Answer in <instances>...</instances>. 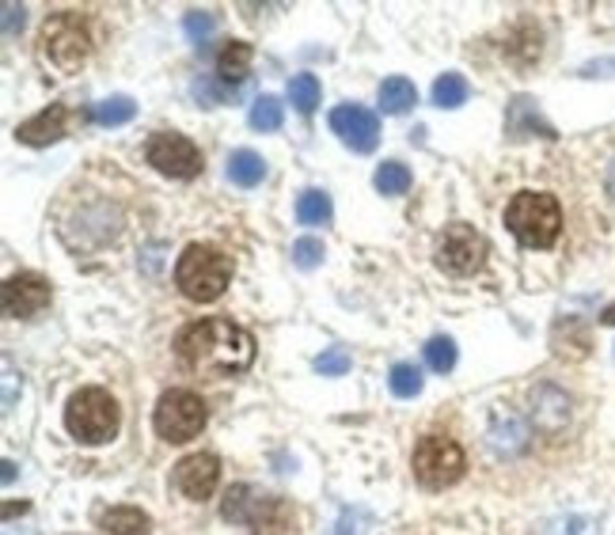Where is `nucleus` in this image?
<instances>
[{
    "mask_svg": "<svg viewBox=\"0 0 615 535\" xmlns=\"http://www.w3.org/2000/svg\"><path fill=\"white\" fill-rule=\"evenodd\" d=\"M23 27V8L20 4H4V34H16Z\"/></svg>",
    "mask_w": 615,
    "mask_h": 535,
    "instance_id": "7c9ffc66",
    "label": "nucleus"
},
{
    "mask_svg": "<svg viewBox=\"0 0 615 535\" xmlns=\"http://www.w3.org/2000/svg\"><path fill=\"white\" fill-rule=\"evenodd\" d=\"M506 129L513 137H532V133H539V137H555V129H550L544 118H539V110L536 103H532L528 96H520V99H513V107H509V118H506Z\"/></svg>",
    "mask_w": 615,
    "mask_h": 535,
    "instance_id": "dca6fc26",
    "label": "nucleus"
},
{
    "mask_svg": "<svg viewBox=\"0 0 615 535\" xmlns=\"http://www.w3.org/2000/svg\"><path fill=\"white\" fill-rule=\"evenodd\" d=\"M149 164L160 175H171V179H195L201 171V149L190 137L182 133H171V129H163V133H152L149 149Z\"/></svg>",
    "mask_w": 615,
    "mask_h": 535,
    "instance_id": "9d476101",
    "label": "nucleus"
},
{
    "mask_svg": "<svg viewBox=\"0 0 615 535\" xmlns=\"http://www.w3.org/2000/svg\"><path fill=\"white\" fill-rule=\"evenodd\" d=\"M319 99H324V91H319V80L311 77V72H300V77L289 80V103L300 110V115H311V110L319 107Z\"/></svg>",
    "mask_w": 615,
    "mask_h": 535,
    "instance_id": "5701e85b",
    "label": "nucleus"
},
{
    "mask_svg": "<svg viewBox=\"0 0 615 535\" xmlns=\"http://www.w3.org/2000/svg\"><path fill=\"white\" fill-rule=\"evenodd\" d=\"M324 239H316V236H305V239H297L292 244V262L300 266V270H316L319 262H324Z\"/></svg>",
    "mask_w": 615,
    "mask_h": 535,
    "instance_id": "cd10ccee",
    "label": "nucleus"
},
{
    "mask_svg": "<svg viewBox=\"0 0 615 535\" xmlns=\"http://www.w3.org/2000/svg\"><path fill=\"white\" fill-rule=\"evenodd\" d=\"M506 228L525 247H550L558 239V228H563L558 201L539 190L513 194V201L506 206Z\"/></svg>",
    "mask_w": 615,
    "mask_h": 535,
    "instance_id": "20e7f679",
    "label": "nucleus"
},
{
    "mask_svg": "<svg viewBox=\"0 0 615 535\" xmlns=\"http://www.w3.org/2000/svg\"><path fill=\"white\" fill-rule=\"evenodd\" d=\"M0 304H4V316L12 319H31L50 304V281L34 270H23V274H12L0 289Z\"/></svg>",
    "mask_w": 615,
    "mask_h": 535,
    "instance_id": "9b49d317",
    "label": "nucleus"
},
{
    "mask_svg": "<svg viewBox=\"0 0 615 535\" xmlns=\"http://www.w3.org/2000/svg\"><path fill=\"white\" fill-rule=\"evenodd\" d=\"M133 115H137V103L130 96H110L91 107V122L96 126H126Z\"/></svg>",
    "mask_w": 615,
    "mask_h": 535,
    "instance_id": "aec40b11",
    "label": "nucleus"
},
{
    "mask_svg": "<svg viewBox=\"0 0 615 535\" xmlns=\"http://www.w3.org/2000/svg\"><path fill=\"white\" fill-rule=\"evenodd\" d=\"M182 23H187V34H190V39H195V42H206L209 34H214V27H217V16H214V12H187V20H182Z\"/></svg>",
    "mask_w": 615,
    "mask_h": 535,
    "instance_id": "c756f323",
    "label": "nucleus"
},
{
    "mask_svg": "<svg viewBox=\"0 0 615 535\" xmlns=\"http://www.w3.org/2000/svg\"><path fill=\"white\" fill-rule=\"evenodd\" d=\"M464 475V448L445 433H426L415 448V478L426 491H445L460 483Z\"/></svg>",
    "mask_w": 615,
    "mask_h": 535,
    "instance_id": "6e6552de",
    "label": "nucleus"
},
{
    "mask_svg": "<svg viewBox=\"0 0 615 535\" xmlns=\"http://www.w3.org/2000/svg\"><path fill=\"white\" fill-rule=\"evenodd\" d=\"M66 429L80 445H107L118 433V403L103 387H85L69 399L66 407Z\"/></svg>",
    "mask_w": 615,
    "mask_h": 535,
    "instance_id": "39448f33",
    "label": "nucleus"
},
{
    "mask_svg": "<svg viewBox=\"0 0 615 535\" xmlns=\"http://www.w3.org/2000/svg\"><path fill=\"white\" fill-rule=\"evenodd\" d=\"M247 72H251V46L240 42V39H232V42L220 46V53H217V77H220V85H228V88L244 85Z\"/></svg>",
    "mask_w": 615,
    "mask_h": 535,
    "instance_id": "2eb2a0df",
    "label": "nucleus"
},
{
    "mask_svg": "<svg viewBox=\"0 0 615 535\" xmlns=\"http://www.w3.org/2000/svg\"><path fill=\"white\" fill-rule=\"evenodd\" d=\"M206 422H209L206 403H201L195 392H187V387L163 392L160 403H156V414H152L156 433H160L163 440H171V445H187V440H195L198 433L206 429Z\"/></svg>",
    "mask_w": 615,
    "mask_h": 535,
    "instance_id": "423d86ee",
    "label": "nucleus"
},
{
    "mask_svg": "<svg viewBox=\"0 0 615 535\" xmlns=\"http://www.w3.org/2000/svg\"><path fill=\"white\" fill-rule=\"evenodd\" d=\"M604 323H615V308H604V316H601Z\"/></svg>",
    "mask_w": 615,
    "mask_h": 535,
    "instance_id": "473e14b6",
    "label": "nucleus"
},
{
    "mask_svg": "<svg viewBox=\"0 0 615 535\" xmlns=\"http://www.w3.org/2000/svg\"><path fill=\"white\" fill-rule=\"evenodd\" d=\"M486 244L483 232H475L472 225H448L437 239V266L448 274H475L486 262Z\"/></svg>",
    "mask_w": 615,
    "mask_h": 535,
    "instance_id": "1a4fd4ad",
    "label": "nucleus"
},
{
    "mask_svg": "<svg viewBox=\"0 0 615 535\" xmlns=\"http://www.w3.org/2000/svg\"><path fill=\"white\" fill-rule=\"evenodd\" d=\"M217 483H220V459L209 456V452H195V456H187L176 467V486L190 497V502L214 497Z\"/></svg>",
    "mask_w": 615,
    "mask_h": 535,
    "instance_id": "ddd939ff",
    "label": "nucleus"
},
{
    "mask_svg": "<svg viewBox=\"0 0 615 535\" xmlns=\"http://www.w3.org/2000/svg\"><path fill=\"white\" fill-rule=\"evenodd\" d=\"M176 285L182 289V297L198 304L225 297V289L232 285V258L220 247L190 244L176 262Z\"/></svg>",
    "mask_w": 615,
    "mask_h": 535,
    "instance_id": "f03ea898",
    "label": "nucleus"
},
{
    "mask_svg": "<svg viewBox=\"0 0 615 535\" xmlns=\"http://www.w3.org/2000/svg\"><path fill=\"white\" fill-rule=\"evenodd\" d=\"M107 535H152V521L149 513L133 509V505H122V509H110L103 516Z\"/></svg>",
    "mask_w": 615,
    "mask_h": 535,
    "instance_id": "6ab92c4d",
    "label": "nucleus"
},
{
    "mask_svg": "<svg viewBox=\"0 0 615 535\" xmlns=\"http://www.w3.org/2000/svg\"><path fill=\"white\" fill-rule=\"evenodd\" d=\"M426 365L434 368V373H453V365H456V343L453 338H445V335L429 338L426 343Z\"/></svg>",
    "mask_w": 615,
    "mask_h": 535,
    "instance_id": "bb28decb",
    "label": "nucleus"
},
{
    "mask_svg": "<svg viewBox=\"0 0 615 535\" xmlns=\"http://www.w3.org/2000/svg\"><path fill=\"white\" fill-rule=\"evenodd\" d=\"M467 80L460 77V72H445V77L434 85V103L440 110H456V107H464L467 103Z\"/></svg>",
    "mask_w": 615,
    "mask_h": 535,
    "instance_id": "4be33fe9",
    "label": "nucleus"
},
{
    "mask_svg": "<svg viewBox=\"0 0 615 535\" xmlns=\"http://www.w3.org/2000/svg\"><path fill=\"white\" fill-rule=\"evenodd\" d=\"M42 53L61 72H77L91 53V31L80 12H58L42 27Z\"/></svg>",
    "mask_w": 615,
    "mask_h": 535,
    "instance_id": "0eeeda50",
    "label": "nucleus"
},
{
    "mask_svg": "<svg viewBox=\"0 0 615 535\" xmlns=\"http://www.w3.org/2000/svg\"><path fill=\"white\" fill-rule=\"evenodd\" d=\"M220 516L236 524H247L251 535H292L297 532V513L286 497L274 494H259L251 486H232L225 494V505H220Z\"/></svg>",
    "mask_w": 615,
    "mask_h": 535,
    "instance_id": "7ed1b4c3",
    "label": "nucleus"
},
{
    "mask_svg": "<svg viewBox=\"0 0 615 535\" xmlns=\"http://www.w3.org/2000/svg\"><path fill=\"white\" fill-rule=\"evenodd\" d=\"M418 103V91L407 77H388L380 85V110L384 115H407Z\"/></svg>",
    "mask_w": 615,
    "mask_h": 535,
    "instance_id": "a211bd4d",
    "label": "nucleus"
},
{
    "mask_svg": "<svg viewBox=\"0 0 615 535\" xmlns=\"http://www.w3.org/2000/svg\"><path fill=\"white\" fill-rule=\"evenodd\" d=\"M297 217L300 225H327L330 220V198L324 190H305L297 201Z\"/></svg>",
    "mask_w": 615,
    "mask_h": 535,
    "instance_id": "393cba45",
    "label": "nucleus"
},
{
    "mask_svg": "<svg viewBox=\"0 0 615 535\" xmlns=\"http://www.w3.org/2000/svg\"><path fill=\"white\" fill-rule=\"evenodd\" d=\"M66 133H69V110L61 103L46 107L34 118H27V122L16 126V137H20L23 145H53Z\"/></svg>",
    "mask_w": 615,
    "mask_h": 535,
    "instance_id": "4468645a",
    "label": "nucleus"
},
{
    "mask_svg": "<svg viewBox=\"0 0 615 535\" xmlns=\"http://www.w3.org/2000/svg\"><path fill=\"white\" fill-rule=\"evenodd\" d=\"M228 179H232L236 187H259L266 179V160L251 149L232 152L228 156Z\"/></svg>",
    "mask_w": 615,
    "mask_h": 535,
    "instance_id": "f3484780",
    "label": "nucleus"
},
{
    "mask_svg": "<svg viewBox=\"0 0 615 535\" xmlns=\"http://www.w3.org/2000/svg\"><path fill=\"white\" fill-rule=\"evenodd\" d=\"M179 357L201 376H236L255 361V338L232 319H198L179 335Z\"/></svg>",
    "mask_w": 615,
    "mask_h": 535,
    "instance_id": "f257e3e1",
    "label": "nucleus"
},
{
    "mask_svg": "<svg viewBox=\"0 0 615 535\" xmlns=\"http://www.w3.org/2000/svg\"><path fill=\"white\" fill-rule=\"evenodd\" d=\"M316 373H324V376H346V373H350V354H346L343 346H330L327 354L316 357Z\"/></svg>",
    "mask_w": 615,
    "mask_h": 535,
    "instance_id": "c85d7f7f",
    "label": "nucleus"
},
{
    "mask_svg": "<svg viewBox=\"0 0 615 535\" xmlns=\"http://www.w3.org/2000/svg\"><path fill=\"white\" fill-rule=\"evenodd\" d=\"M388 384H391V392H396L399 399H415V395L421 392V368L410 365V361H399L396 368H391Z\"/></svg>",
    "mask_w": 615,
    "mask_h": 535,
    "instance_id": "a878e982",
    "label": "nucleus"
},
{
    "mask_svg": "<svg viewBox=\"0 0 615 535\" xmlns=\"http://www.w3.org/2000/svg\"><path fill=\"white\" fill-rule=\"evenodd\" d=\"M410 182H415V179H410V168H407V164H399V160H384L380 168H376V190L388 194V198L407 194Z\"/></svg>",
    "mask_w": 615,
    "mask_h": 535,
    "instance_id": "412c9836",
    "label": "nucleus"
},
{
    "mask_svg": "<svg viewBox=\"0 0 615 535\" xmlns=\"http://www.w3.org/2000/svg\"><path fill=\"white\" fill-rule=\"evenodd\" d=\"M330 129H335L338 141L354 152H373L376 141H380V122H376V115L357 103H343L330 110Z\"/></svg>",
    "mask_w": 615,
    "mask_h": 535,
    "instance_id": "f8f14e48",
    "label": "nucleus"
},
{
    "mask_svg": "<svg viewBox=\"0 0 615 535\" xmlns=\"http://www.w3.org/2000/svg\"><path fill=\"white\" fill-rule=\"evenodd\" d=\"M281 118H286V110H281V99L259 96L251 103V115H247V122H251V129H259V133H270V129L281 126Z\"/></svg>",
    "mask_w": 615,
    "mask_h": 535,
    "instance_id": "b1692460",
    "label": "nucleus"
},
{
    "mask_svg": "<svg viewBox=\"0 0 615 535\" xmlns=\"http://www.w3.org/2000/svg\"><path fill=\"white\" fill-rule=\"evenodd\" d=\"M608 194L615 198V164H612V171H608Z\"/></svg>",
    "mask_w": 615,
    "mask_h": 535,
    "instance_id": "2f4dec72",
    "label": "nucleus"
}]
</instances>
